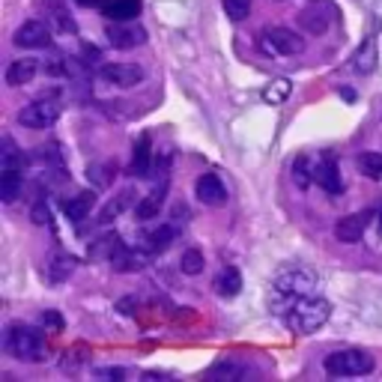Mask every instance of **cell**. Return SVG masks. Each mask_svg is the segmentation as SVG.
Returning a JSON list of instances; mask_svg holds the SVG:
<instances>
[{
  "instance_id": "obj_1",
  "label": "cell",
  "mask_w": 382,
  "mask_h": 382,
  "mask_svg": "<svg viewBox=\"0 0 382 382\" xmlns=\"http://www.w3.org/2000/svg\"><path fill=\"white\" fill-rule=\"evenodd\" d=\"M305 296H317V275L302 269V266H284L269 287V308L278 317H284L298 298Z\"/></svg>"
},
{
  "instance_id": "obj_2",
  "label": "cell",
  "mask_w": 382,
  "mask_h": 382,
  "mask_svg": "<svg viewBox=\"0 0 382 382\" xmlns=\"http://www.w3.org/2000/svg\"><path fill=\"white\" fill-rule=\"evenodd\" d=\"M328 317H331V305L326 302V298L305 296V298H298L281 320H284L287 328H293L296 335H313V331L328 323Z\"/></svg>"
},
{
  "instance_id": "obj_3",
  "label": "cell",
  "mask_w": 382,
  "mask_h": 382,
  "mask_svg": "<svg viewBox=\"0 0 382 382\" xmlns=\"http://www.w3.org/2000/svg\"><path fill=\"white\" fill-rule=\"evenodd\" d=\"M4 350L19 361H42L45 356V335L39 328L24 323H9L4 335Z\"/></svg>"
},
{
  "instance_id": "obj_4",
  "label": "cell",
  "mask_w": 382,
  "mask_h": 382,
  "mask_svg": "<svg viewBox=\"0 0 382 382\" xmlns=\"http://www.w3.org/2000/svg\"><path fill=\"white\" fill-rule=\"evenodd\" d=\"M323 368L328 376H368L373 371V356L364 350H338L326 356Z\"/></svg>"
},
{
  "instance_id": "obj_5",
  "label": "cell",
  "mask_w": 382,
  "mask_h": 382,
  "mask_svg": "<svg viewBox=\"0 0 382 382\" xmlns=\"http://www.w3.org/2000/svg\"><path fill=\"white\" fill-rule=\"evenodd\" d=\"M338 15L341 12L335 6V0H311L308 6L298 9L296 21L305 33H311V36H323V33H328L331 24L338 21Z\"/></svg>"
},
{
  "instance_id": "obj_6",
  "label": "cell",
  "mask_w": 382,
  "mask_h": 382,
  "mask_svg": "<svg viewBox=\"0 0 382 382\" xmlns=\"http://www.w3.org/2000/svg\"><path fill=\"white\" fill-rule=\"evenodd\" d=\"M57 117H60L57 93H42L36 102H30L27 108L19 111V123L24 129H48Z\"/></svg>"
},
{
  "instance_id": "obj_7",
  "label": "cell",
  "mask_w": 382,
  "mask_h": 382,
  "mask_svg": "<svg viewBox=\"0 0 382 382\" xmlns=\"http://www.w3.org/2000/svg\"><path fill=\"white\" fill-rule=\"evenodd\" d=\"M263 42H266V51L281 54V57H296L305 51V39L290 27H266Z\"/></svg>"
},
{
  "instance_id": "obj_8",
  "label": "cell",
  "mask_w": 382,
  "mask_h": 382,
  "mask_svg": "<svg viewBox=\"0 0 382 382\" xmlns=\"http://www.w3.org/2000/svg\"><path fill=\"white\" fill-rule=\"evenodd\" d=\"M99 78H102L105 84H111V87L126 90V87H138L141 81L146 78V72H144V66H138V63H108V66L99 69Z\"/></svg>"
},
{
  "instance_id": "obj_9",
  "label": "cell",
  "mask_w": 382,
  "mask_h": 382,
  "mask_svg": "<svg viewBox=\"0 0 382 382\" xmlns=\"http://www.w3.org/2000/svg\"><path fill=\"white\" fill-rule=\"evenodd\" d=\"M105 36L114 48H138L146 42V30L135 21H111Z\"/></svg>"
},
{
  "instance_id": "obj_10",
  "label": "cell",
  "mask_w": 382,
  "mask_h": 382,
  "mask_svg": "<svg viewBox=\"0 0 382 382\" xmlns=\"http://www.w3.org/2000/svg\"><path fill=\"white\" fill-rule=\"evenodd\" d=\"M153 257L149 251H144L141 245H126V242H117V248H114L111 254V266L114 272H138L146 266V260Z\"/></svg>"
},
{
  "instance_id": "obj_11",
  "label": "cell",
  "mask_w": 382,
  "mask_h": 382,
  "mask_svg": "<svg viewBox=\"0 0 382 382\" xmlns=\"http://www.w3.org/2000/svg\"><path fill=\"white\" fill-rule=\"evenodd\" d=\"M194 194H197V201H201L203 206H221V203H227V186H224V179L215 176V174L197 176Z\"/></svg>"
},
{
  "instance_id": "obj_12",
  "label": "cell",
  "mask_w": 382,
  "mask_h": 382,
  "mask_svg": "<svg viewBox=\"0 0 382 382\" xmlns=\"http://www.w3.org/2000/svg\"><path fill=\"white\" fill-rule=\"evenodd\" d=\"M12 42H15V48H45L51 42V30H48V24L33 19L12 33Z\"/></svg>"
},
{
  "instance_id": "obj_13",
  "label": "cell",
  "mask_w": 382,
  "mask_h": 382,
  "mask_svg": "<svg viewBox=\"0 0 382 382\" xmlns=\"http://www.w3.org/2000/svg\"><path fill=\"white\" fill-rule=\"evenodd\" d=\"M368 224H371V212H350V215H343V218L335 224V239L353 245V242H358L364 236Z\"/></svg>"
},
{
  "instance_id": "obj_14",
  "label": "cell",
  "mask_w": 382,
  "mask_h": 382,
  "mask_svg": "<svg viewBox=\"0 0 382 382\" xmlns=\"http://www.w3.org/2000/svg\"><path fill=\"white\" fill-rule=\"evenodd\" d=\"M313 182L323 186L328 194H341L343 191V179H341L338 161L331 159V153H323V161L313 164Z\"/></svg>"
},
{
  "instance_id": "obj_15",
  "label": "cell",
  "mask_w": 382,
  "mask_h": 382,
  "mask_svg": "<svg viewBox=\"0 0 382 382\" xmlns=\"http://www.w3.org/2000/svg\"><path fill=\"white\" fill-rule=\"evenodd\" d=\"M176 236H179V224H161L159 230H153L149 236L141 239V248L149 254H161L164 248H171L176 242Z\"/></svg>"
},
{
  "instance_id": "obj_16",
  "label": "cell",
  "mask_w": 382,
  "mask_h": 382,
  "mask_svg": "<svg viewBox=\"0 0 382 382\" xmlns=\"http://www.w3.org/2000/svg\"><path fill=\"white\" fill-rule=\"evenodd\" d=\"M164 189H168V179H159L156 182V189L149 191L144 201L138 203V209H135V218L138 221H153L156 215L161 212V201H164Z\"/></svg>"
},
{
  "instance_id": "obj_17",
  "label": "cell",
  "mask_w": 382,
  "mask_h": 382,
  "mask_svg": "<svg viewBox=\"0 0 382 382\" xmlns=\"http://www.w3.org/2000/svg\"><path fill=\"white\" fill-rule=\"evenodd\" d=\"M149 168H153V144L149 138H138L135 141V153H131V164H129V174L131 176H146Z\"/></svg>"
},
{
  "instance_id": "obj_18",
  "label": "cell",
  "mask_w": 382,
  "mask_h": 382,
  "mask_svg": "<svg viewBox=\"0 0 382 382\" xmlns=\"http://www.w3.org/2000/svg\"><path fill=\"white\" fill-rule=\"evenodd\" d=\"M212 287H215V293L224 296V298L239 296V290H242V275H239V269H236V266H224V269L215 275Z\"/></svg>"
},
{
  "instance_id": "obj_19",
  "label": "cell",
  "mask_w": 382,
  "mask_h": 382,
  "mask_svg": "<svg viewBox=\"0 0 382 382\" xmlns=\"http://www.w3.org/2000/svg\"><path fill=\"white\" fill-rule=\"evenodd\" d=\"M105 15H108V21H138L141 0H108Z\"/></svg>"
},
{
  "instance_id": "obj_20",
  "label": "cell",
  "mask_w": 382,
  "mask_h": 382,
  "mask_svg": "<svg viewBox=\"0 0 382 382\" xmlns=\"http://www.w3.org/2000/svg\"><path fill=\"white\" fill-rule=\"evenodd\" d=\"M93 203H96V194H93V191L75 194V197H69V201L63 203V215H66L69 221H84L87 215H90V209H93Z\"/></svg>"
},
{
  "instance_id": "obj_21",
  "label": "cell",
  "mask_w": 382,
  "mask_h": 382,
  "mask_svg": "<svg viewBox=\"0 0 382 382\" xmlns=\"http://www.w3.org/2000/svg\"><path fill=\"white\" fill-rule=\"evenodd\" d=\"M36 69H39L36 60H30V57L15 60L9 69H6V84H9V87H24V84H30V81H33Z\"/></svg>"
},
{
  "instance_id": "obj_22",
  "label": "cell",
  "mask_w": 382,
  "mask_h": 382,
  "mask_svg": "<svg viewBox=\"0 0 382 382\" xmlns=\"http://www.w3.org/2000/svg\"><path fill=\"white\" fill-rule=\"evenodd\" d=\"M353 69H356L358 75H371V72L376 69V39H373V36L364 39L361 48L353 54Z\"/></svg>"
},
{
  "instance_id": "obj_23",
  "label": "cell",
  "mask_w": 382,
  "mask_h": 382,
  "mask_svg": "<svg viewBox=\"0 0 382 382\" xmlns=\"http://www.w3.org/2000/svg\"><path fill=\"white\" fill-rule=\"evenodd\" d=\"M21 186H24L21 171L4 168V174H0V201H4V203H12L15 197L21 194Z\"/></svg>"
},
{
  "instance_id": "obj_24",
  "label": "cell",
  "mask_w": 382,
  "mask_h": 382,
  "mask_svg": "<svg viewBox=\"0 0 382 382\" xmlns=\"http://www.w3.org/2000/svg\"><path fill=\"white\" fill-rule=\"evenodd\" d=\"M131 201H135V191H131V189H126L123 194H117V197H114V201L111 203H105L102 206V212H99V224H111L114 218H117V215L120 212H126L129 206H131Z\"/></svg>"
},
{
  "instance_id": "obj_25",
  "label": "cell",
  "mask_w": 382,
  "mask_h": 382,
  "mask_svg": "<svg viewBox=\"0 0 382 382\" xmlns=\"http://www.w3.org/2000/svg\"><path fill=\"white\" fill-rule=\"evenodd\" d=\"M290 93H293V84L287 78H275L269 87L263 90V102L266 105H284L287 99H290Z\"/></svg>"
},
{
  "instance_id": "obj_26",
  "label": "cell",
  "mask_w": 382,
  "mask_h": 382,
  "mask_svg": "<svg viewBox=\"0 0 382 382\" xmlns=\"http://www.w3.org/2000/svg\"><path fill=\"white\" fill-rule=\"evenodd\" d=\"M4 153H0V164H4V168H15V171H21L24 164H27V159H24V153L19 149V144H15L12 138H4Z\"/></svg>"
},
{
  "instance_id": "obj_27",
  "label": "cell",
  "mask_w": 382,
  "mask_h": 382,
  "mask_svg": "<svg viewBox=\"0 0 382 382\" xmlns=\"http://www.w3.org/2000/svg\"><path fill=\"white\" fill-rule=\"evenodd\" d=\"M209 376H215V379H239V376H245L248 373V368L242 361H233V358H227V361H221V364H212V368L206 371Z\"/></svg>"
},
{
  "instance_id": "obj_28",
  "label": "cell",
  "mask_w": 382,
  "mask_h": 382,
  "mask_svg": "<svg viewBox=\"0 0 382 382\" xmlns=\"http://www.w3.org/2000/svg\"><path fill=\"white\" fill-rule=\"evenodd\" d=\"M87 176H90V182L96 189H108L111 182H114V176H117V168L108 161V164H90V171H87Z\"/></svg>"
},
{
  "instance_id": "obj_29",
  "label": "cell",
  "mask_w": 382,
  "mask_h": 382,
  "mask_svg": "<svg viewBox=\"0 0 382 382\" xmlns=\"http://www.w3.org/2000/svg\"><path fill=\"white\" fill-rule=\"evenodd\" d=\"M358 171L368 179H382V153H361L358 156Z\"/></svg>"
},
{
  "instance_id": "obj_30",
  "label": "cell",
  "mask_w": 382,
  "mask_h": 382,
  "mask_svg": "<svg viewBox=\"0 0 382 382\" xmlns=\"http://www.w3.org/2000/svg\"><path fill=\"white\" fill-rule=\"evenodd\" d=\"M293 179H296V186H302L308 189L311 182H313V164L308 161V156H298L296 164H293Z\"/></svg>"
},
{
  "instance_id": "obj_31",
  "label": "cell",
  "mask_w": 382,
  "mask_h": 382,
  "mask_svg": "<svg viewBox=\"0 0 382 382\" xmlns=\"http://www.w3.org/2000/svg\"><path fill=\"white\" fill-rule=\"evenodd\" d=\"M179 269L186 275H201L203 272V254L197 251V248H189V251L182 254V260H179Z\"/></svg>"
},
{
  "instance_id": "obj_32",
  "label": "cell",
  "mask_w": 382,
  "mask_h": 382,
  "mask_svg": "<svg viewBox=\"0 0 382 382\" xmlns=\"http://www.w3.org/2000/svg\"><path fill=\"white\" fill-rule=\"evenodd\" d=\"M72 272H75V260H72V257H66V254H57L54 263H51V275H48V278L60 284V281H66Z\"/></svg>"
},
{
  "instance_id": "obj_33",
  "label": "cell",
  "mask_w": 382,
  "mask_h": 382,
  "mask_svg": "<svg viewBox=\"0 0 382 382\" xmlns=\"http://www.w3.org/2000/svg\"><path fill=\"white\" fill-rule=\"evenodd\" d=\"M221 4L230 21H245L248 12H251V0H221Z\"/></svg>"
},
{
  "instance_id": "obj_34",
  "label": "cell",
  "mask_w": 382,
  "mask_h": 382,
  "mask_svg": "<svg viewBox=\"0 0 382 382\" xmlns=\"http://www.w3.org/2000/svg\"><path fill=\"white\" fill-rule=\"evenodd\" d=\"M30 218H33V224H48L51 221V209H48V203H36L30 212Z\"/></svg>"
},
{
  "instance_id": "obj_35",
  "label": "cell",
  "mask_w": 382,
  "mask_h": 382,
  "mask_svg": "<svg viewBox=\"0 0 382 382\" xmlns=\"http://www.w3.org/2000/svg\"><path fill=\"white\" fill-rule=\"evenodd\" d=\"M42 326H48V328L60 331V328H63V320H60V313H57V311H45V313H42Z\"/></svg>"
},
{
  "instance_id": "obj_36",
  "label": "cell",
  "mask_w": 382,
  "mask_h": 382,
  "mask_svg": "<svg viewBox=\"0 0 382 382\" xmlns=\"http://www.w3.org/2000/svg\"><path fill=\"white\" fill-rule=\"evenodd\" d=\"M96 376H108V379H123L126 368H96Z\"/></svg>"
},
{
  "instance_id": "obj_37",
  "label": "cell",
  "mask_w": 382,
  "mask_h": 382,
  "mask_svg": "<svg viewBox=\"0 0 382 382\" xmlns=\"http://www.w3.org/2000/svg\"><path fill=\"white\" fill-rule=\"evenodd\" d=\"M81 57H84V63H90V66H93V63H99V60H102V54H99V51H96L93 45H84V54H81Z\"/></svg>"
},
{
  "instance_id": "obj_38",
  "label": "cell",
  "mask_w": 382,
  "mask_h": 382,
  "mask_svg": "<svg viewBox=\"0 0 382 382\" xmlns=\"http://www.w3.org/2000/svg\"><path fill=\"white\" fill-rule=\"evenodd\" d=\"M78 6H84V9H105L108 6V0H75Z\"/></svg>"
},
{
  "instance_id": "obj_39",
  "label": "cell",
  "mask_w": 382,
  "mask_h": 382,
  "mask_svg": "<svg viewBox=\"0 0 382 382\" xmlns=\"http://www.w3.org/2000/svg\"><path fill=\"white\" fill-rule=\"evenodd\" d=\"M341 96H343V102H350V105L356 102V93H353L350 87H341Z\"/></svg>"
},
{
  "instance_id": "obj_40",
  "label": "cell",
  "mask_w": 382,
  "mask_h": 382,
  "mask_svg": "<svg viewBox=\"0 0 382 382\" xmlns=\"http://www.w3.org/2000/svg\"><path fill=\"white\" fill-rule=\"evenodd\" d=\"M379 236H382V212H379Z\"/></svg>"
}]
</instances>
